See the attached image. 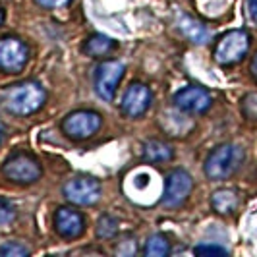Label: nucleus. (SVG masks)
Returning a JSON list of instances; mask_svg holds the SVG:
<instances>
[{
    "label": "nucleus",
    "mask_w": 257,
    "mask_h": 257,
    "mask_svg": "<svg viewBox=\"0 0 257 257\" xmlns=\"http://www.w3.org/2000/svg\"><path fill=\"white\" fill-rule=\"evenodd\" d=\"M45 101H47V93L35 81H26V83L14 85L4 95V106L8 108V112L20 116L37 112L45 104Z\"/></svg>",
    "instance_id": "nucleus-1"
},
{
    "label": "nucleus",
    "mask_w": 257,
    "mask_h": 257,
    "mask_svg": "<svg viewBox=\"0 0 257 257\" xmlns=\"http://www.w3.org/2000/svg\"><path fill=\"white\" fill-rule=\"evenodd\" d=\"M242 161V149L236 145H220L205 161V174L211 180H226Z\"/></svg>",
    "instance_id": "nucleus-2"
},
{
    "label": "nucleus",
    "mask_w": 257,
    "mask_h": 257,
    "mask_svg": "<svg viewBox=\"0 0 257 257\" xmlns=\"http://www.w3.org/2000/svg\"><path fill=\"white\" fill-rule=\"evenodd\" d=\"M247 51H249V35L242 29H236L220 37L215 49V60L220 66L236 64L247 54Z\"/></svg>",
    "instance_id": "nucleus-3"
},
{
    "label": "nucleus",
    "mask_w": 257,
    "mask_h": 257,
    "mask_svg": "<svg viewBox=\"0 0 257 257\" xmlns=\"http://www.w3.org/2000/svg\"><path fill=\"white\" fill-rule=\"evenodd\" d=\"M101 128V116L91 110H77L64 118L62 130L72 140H87Z\"/></svg>",
    "instance_id": "nucleus-4"
},
{
    "label": "nucleus",
    "mask_w": 257,
    "mask_h": 257,
    "mask_svg": "<svg viewBox=\"0 0 257 257\" xmlns=\"http://www.w3.org/2000/svg\"><path fill=\"white\" fill-rule=\"evenodd\" d=\"M2 174L12 182L18 184H31V182L39 180L41 176V167L39 163L29 157V155H14L12 159H8L2 167Z\"/></svg>",
    "instance_id": "nucleus-5"
},
{
    "label": "nucleus",
    "mask_w": 257,
    "mask_h": 257,
    "mask_svg": "<svg viewBox=\"0 0 257 257\" xmlns=\"http://www.w3.org/2000/svg\"><path fill=\"white\" fill-rule=\"evenodd\" d=\"M124 76V64L118 60H106L95 72V91L103 101H112L118 81Z\"/></svg>",
    "instance_id": "nucleus-6"
},
{
    "label": "nucleus",
    "mask_w": 257,
    "mask_h": 257,
    "mask_svg": "<svg viewBox=\"0 0 257 257\" xmlns=\"http://www.w3.org/2000/svg\"><path fill=\"white\" fill-rule=\"evenodd\" d=\"M27 58H29V51L20 39H0V70L2 72H10V74L22 72L27 64Z\"/></svg>",
    "instance_id": "nucleus-7"
},
{
    "label": "nucleus",
    "mask_w": 257,
    "mask_h": 257,
    "mask_svg": "<svg viewBox=\"0 0 257 257\" xmlns=\"http://www.w3.org/2000/svg\"><path fill=\"white\" fill-rule=\"evenodd\" d=\"M211 103H213L211 95L197 85L184 87L174 95V106L182 114H203L211 108Z\"/></svg>",
    "instance_id": "nucleus-8"
},
{
    "label": "nucleus",
    "mask_w": 257,
    "mask_h": 257,
    "mask_svg": "<svg viewBox=\"0 0 257 257\" xmlns=\"http://www.w3.org/2000/svg\"><path fill=\"white\" fill-rule=\"evenodd\" d=\"M64 195L74 205H93L101 197V184L95 178H74L64 186Z\"/></svg>",
    "instance_id": "nucleus-9"
},
{
    "label": "nucleus",
    "mask_w": 257,
    "mask_h": 257,
    "mask_svg": "<svg viewBox=\"0 0 257 257\" xmlns=\"http://www.w3.org/2000/svg\"><path fill=\"white\" fill-rule=\"evenodd\" d=\"M193 188L192 176L186 170H172L167 178L165 186V197L163 203L167 207H178L186 201V197L190 195Z\"/></svg>",
    "instance_id": "nucleus-10"
},
{
    "label": "nucleus",
    "mask_w": 257,
    "mask_h": 257,
    "mask_svg": "<svg viewBox=\"0 0 257 257\" xmlns=\"http://www.w3.org/2000/svg\"><path fill=\"white\" fill-rule=\"evenodd\" d=\"M151 104V91L143 83H132L122 99V112L130 118H138L147 112Z\"/></svg>",
    "instance_id": "nucleus-11"
},
{
    "label": "nucleus",
    "mask_w": 257,
    "mask_h": 257,
    "mask_svg": "<svg viewBox=\"0 0 257 257\" xmlns=\"http://www.w3.org/2000/svg\"><path fill=\"white\" fill-rule=\"evenodd\" d=\"M54 226H56V230H58L60 236H64V238H77V236H81L85 222H83V217L77 211L68 209V207H60L56 211V215H54Z\"/></svg>",
    "instance_id": "nucleus-12"
},
{
    "label": "nucleus",
    "mask_w": 257,
    "mask_h": 257,
    "mask_svg": "<svg viewBox=\"0 0 257 257\" xmlns=\"http://www.w3.org/2000/svg\"><path fill=\"white\" fill-rule=\"evenodd\" d=\"M178 27H180V31L184 33V37H188L195 45H205V43H209V39H211L209 29L201 22H197L195 18L188 16V14H180L178 16Z\"/></svg>",
    "instance_id": "nucleus-13"
},
{
    "label": "nucleus",
    "mask_w": 257,
    "mask_h": 257,
    "mask_svg": "<svg viewBox=\"0 0 257 257\" xmlns=\"http://www.w3.org/2000/svg\"><path fill=\"white\" fill-rule=\"evenodd\" d=\"M172 155H174L172 147L159 140H151L143 145V159L149 163H168Z\"/></svg>",
    "instance_id": "nucleus-14"
},
{
    "label": "nucleus",
    "mask_w": 257,
    "mask_h": 257,
    "mask_svg": "<svg viewBox=\"0 0 257 257\" xmlns=\"http://www.w3.org/2000/svg\"><path fill=\"white\" fill-rule=\"evenodd\" d=\"M238 203H240V199H238V193L234 192V190H219V192L213 193V197H211V205L220 215L234 213Z\"/></svg>",
    "instance_id": "nucleus-15"
},
{
    "label": "nucleus",
    "mask_w": 257,
    "mask_h": 257,
    "mask_svg": "<svg viewBox=\"0 0 257 257\" xmlns=\"http://www.w3.org/2000/svg\"><path fill=\"white\" fill-rule=\"evenodd\" d=\"M114 49V41L104 35H93L85 41L83 45V51L87 52L89 56H95V58H101V56H106L108 52Z\"/></svg>",
    "instance_id": "nucleus-16"
},
{
    "label": "nucleus",
    "mask_w": 257,
    "mask_h": 257,
    "mask_svg": "<svg viewBox=\"0 0 257 257\" xmlns=\"http://www.w3.org/2000/svg\"><path fill=\"white\" fill-rule=\"evenodd\" d=\"M143 253L147 257H165L170 253V244H168V240L165 236L155 234V236H151V238L145 242Z\"/></svg>",
    "instance_id": "nucleus-17"
},
{
    "label": "nucleus",
    "mask_w": 257,
    "mask_h": 257,
    "mask_svg": "<svg viewBox=\"0 0 257 257\" xmlns=\"http://www.w3.org/2000/svg\"><path fill=\"white\" fill-rule=\"evenodd\" d=\"M116 232H118V220L112 219L110 215H103L97 222V236L103 240H110L116 236Z\"/></svg>",
    "instance_id": "nucleus-18"
},
{
    "label": "nucleus",
    "mask_w": 257,
    "mask_h": 257,
    "mask_svg": "<svg viewBox=\"0 0 257 257\" xmlns=\"http://www.w3.org/2000/svg\"><path fill=\"white\" fill-rule=\"evenodd\" d=\"M14 219H16V207L8 199L0 197V224H10Z\"/></svg>",
    "instance_id": "nucleus-19"
},
{
    "label": "nucleus",
    "mask_w": 257,
    "mask_h": 257,
    "mask_svg": "<svg viewBox=\"0 0 257 257\" xmlns=\"http://www.w3.org/2000/svg\"><path fill=\"white\" fill-rule=\"evenodd\" d=\"M29 249L20 244H14V242H6V244L0 245V255L4 257H14V255H27Z\"/></svg>",
    "instance_id": "nucleus-20"
},
{
    "label": "nucleus",
    "mask_w": 257,
    "mask_h": 257,
    "mask_svg": "<svg viewBox=\"0 0 257 257\" xmlns=\"http://www.w3.org/2000/svg\"><path fill=\"white\" fill-rule=\"evenodd\" d=\"M244 114L249 118V120H257V93H249L244 99Z\"/></svg>",
    "instance_id": "nucleus-21"
},
{
    "label": "nucleus",
    "mask_w": 257,
    "mask_h": 257,
    "mask_svg": "<svg viewBox=\"0 0 257 257\" xmlns=\"http://www.w3.org/2000/svg\"><path fill=\"white\" fill-rule=\"evenodd\" d=\"M197 255H226V249L220 247V245H213V244H201L193 249Z\"/></svg>",
    "instance_id": "nucleus-22"
},
{
    "label": "nucleus",
    "mask_w": 257,
    "mask_h": 257,
    "mask_svg": "<svg viewBox=\"0 0 257 257\" xmlns=\"http://www.w3.org/2000/svg\"><path fill=\"white\" fill-rule=\"evenodd\" d=\"M138 251V244L134 242V238H126L122 244L116 245V253L118 255H134Z\"/></svg>",
    "instance_id": "nucleus-23"
},
{
    "label": "nucleus",
    "mask_w": 257,
    "mask_h": 257,
    "mask_svg": "<svg viewBox=\"0 0 257 257\" xmlns=\"http://www.w3.org/2000/svg\"><path fill=\"white\" fill-rule=\"evenodd\" d=\"M35 2L45 8H60V6H66L70 0H35Z\"/></svg>",
    "instance_id": "nucleus-24"
},
{
    "label": "nucleus",
    "mask_w": 257,
    "mask_h": 257,
    "mask_svg": "<svg viewBox=\"0 0 257 257\" xmlns=\"http://www.w3.org/2000/svg\"><path fill=\"white\" fill-rule=\"evenodd\" d=\"M247 12L249 18L257 24V0H247Z\"/></svg>",
    "instance_id": "nucleus-25"
},
{
    "label": "nucleus",
    "mask_w": 257,
    "mask_h": 257,
    "mask_svg": "<svg viewBox=\"0 0 257 257\" xmlns=\"http://www.w3.org/2000/svg\"><path fill=\"white\" fill-rule=\"evenodd\" d=\"M251 74H253V77L257 79V54H255V58H253V62H251Z\"/></svg>",
    "instance_id": "nucleus-26"
},
{
    "label": "nucleus",
    "mask_w": 257,
    "mask_h": 257,
    "mask_svg": "<svg viewBox=\"0 0 257 257\" xmlns=\"http://www.w3.org/2000/svg\"><path fill=\"white\" fill-rule=\"evenodd\" d=\"M2 22H4V10H2V6H0V26H2Z\"/></svg>",
    "instance_id": "nucleus-27"
},
{
    "label": "nucleus",
    "mask_w": 257,
    "mask_h": 257,
    "mask_svg": "<svg viewBox=\"0 0 257 257\" xmlns=\"http://www.w3.org/2000/svg\"><path fill=\"white\" fill-rule=\"evenodd\" d=\"M2 132H4V130H2V126H0V143H2Z\"/></svg>",
    "instance_id": "nucleus-28"
}]
</instances>
